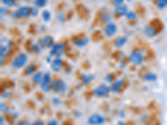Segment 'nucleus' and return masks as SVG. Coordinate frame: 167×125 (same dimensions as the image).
<instances>
[{
	"mask_svg": "<svg viewBox=\"0 0 167 125\" xmlns=\"http://www.w3.org/2000/svg\"><path fill=\"white\" fill-rule=\"evenodd\" d=\"M32 8L28 6L20 7L18 10H15L12 13V17L13 18H26L31 15Z\"/></svg>",
	"mask_w": 167,
	"mask_h": 125,
	"instance_id": "f257e3e1",
	"label": "nucleus"
},
{
	"mask_svg": "<svg viewBox=\"0 0 167 125\" xmlns=\"http://www.w3.org/2000/svg\"><path fill=\"white\" fill-rule=\"evenodd\" d=\"M28 62V56L25 53H20L18 55L11 64V67L15 69H19L25 66L26 63Z\"/></svg>",
	"mask_w": 167,
	"mask_h": 125,
	"instance_id": "f03ea898",
	"label": "nucleus"
},
{
	"mask_svg": "<svg viewBox=\"0 0 167 125\" xmlns=\"http://www.w3.org/2000/svg\"><path fill=\"white\" fill-rule=\"evenodd\" d=\"M65 50V44L61 43H55L53 46V48L49 52V55L51 57H56V58H60L61 55L63 54Z\"/></svg>",
	"mask_w": 167,
	"mask_h": 125,
	"instance_id": "7ed1b4c3",
	"label": "nucleus"
},
{
	"mask_svg": "<svg viewBox=\"0 0 167 125\" xmlns=\"http://www.w3.org/2000/svg\"><path fill=\"white\" fill-rule=\"evenodd\" d=\"M52 89L56 94H63L66 91V83L60 79H55L52 82Z\"/></svg>",
	"mask_w": 167,
	"mask_h": 125,
	"instance_id": "20e7f679",
	"label": "nucleus"
},
{
	"mask_svg": "<svg viewBox=\"0 0 167 125\" xmlns=\"http://www.w3.org/2000/svg\"><path fill=\"white\" fill-rule=\"evenodd\" d=\"M51 76L50 73H45L44 74V78L43 80L40 83V87L44 92L45 93H49L50 91V88H51Z\"/></svg>",
	"mask_w": 167,
	"mask_h": 125,
	"instance_id": "39448f33",
	"label": "nucleus"
},
{
	"mask_svg": "<svg viewBox=\"0 0 167 125\" xmlns=\"http://www.w3.org/2000/svg\"><path fill=\"white\" fill-rule=\"evenodd\" d=\"M130 60L131 63L136 66H140L143 63V55L142 53L138 51V50H135L132 51L130 54Z\"/></svg>",
	"mask_w": 167,
	"mask_h": 125,
	"instance_id": "423d86ee",
	"label": "nucleus"
},
{
	"mask_svg": "<svg viewBox=\"0 0 167 125\" xmlns=\"http://www.w3.org/2000/svg\"><path fill=\"white\" fill-rule=\"evenodd\" d=\"M109 91H110V89L106 84H100L94 90V94L96 97H107Z\"/></svg>",
	"mask_w": 167,
	"mask_h": 125,
	"instance_id": "0eeeda50",
	"label": "nucleus"
},
{
	"mask_svg": "<svg viewBox=\"0 0 167 125\" xmlns=\"http://www.w3.org/2000/svg\"><path fill=\"white\" fill-rule=\"evenodd\" d=\"M42 48L44 49H52L55 45V40L51 36H44L41 38L39 42Z\"/></svg>",
	"mask_w": 167,
	"mask_h": 125,
	"instance_id": "6e6552de",
	"label": "nucleus"
},
{
	"mask_svg": "<svg viewBox=\"0 0 167 125\" xmlns=\"http://www.w3.org/2000/svg\"><path fill=\"white\" fill-rule=\"evenodd\" d=\"M104 34L107 37H112L117 32V26L116 25V24H114L112 22H109L104 27Z\"/></svg>",
	"mask_w": 167,
	"mask_h": 125,
	"instance_id": "1a4fd4ad",
	"label": "nucleus"
},
{
	"mask_svg": "<svg viewBox=\"0 0 167 125\" xmlns=\"http://www.w3.org/2000/svg\"><path fill=\"white\" fill-rule=\"evenodd\" d=\"M105 121V119L103 116H101L100 114H92L91 116L88 119L89 124L90 125H102Z\"/></svg>",
	"mask_w": 167,
	"mask_h": 125,
	"instance_id": "9d476101",
	"label": "nucleus"
},
{
	"mask_svg": "<svg viewBox=\"0 0 167 125\" xmlns=\"http://www.w3.org/2000/svg\"><path fill=\"white\" fill-rule=\"evenodd\" d=\"M62 64H63V61L60 58H56L55 59H54L51 63V68L53 71L59 72L61 70V68H62Z\"/></svg>",
	"mask_w": 167,
	"mask_h": 125,
	"instance_id": "9b49d317",
	"label": "nucleus"
},
{
	"mask_svg": "<svg viewBox=\"0 0 167 125\" xmlns=\"http://www.w3.org/2000/svg\"><path fill=\"white\" fill-rule=\"evenodd\" d=\"M123 85H124V80L120 79L116 81L115 83H113L109 87V89H110V91L113 92V93H117V92L120 90Z\"/></svg>",
	"mask_w": 167,
	"mask_h": 125,
	"instance_id": "f8f14e48",
	"label": "nucleus"
},
{
	"mask_svg": "<svg viewBox=\"0 0 167 125\" xmlns=\"http://www.w3.org/2000/svg\"><path fill=\"white\" fill-rule=\"evenodd\" d=\"M89 43V39L87 37H83V38H76L74 39V45H76L77 47H79V48H82V47H85Z\"/></svg>",
	"mask_w": 167,
	"mask_h": 125,
	"instance_id": "ddd939ff",
	"label": "nucleus"
},
{
	"mask_svg": "<svg viewBox=\"0 0 167 125\" xmlns=\"http://www.w3.org/2000/svg\"><path fill=\"white\" fill-rule=\"evenodd\" d=\"M128 12H129L128 7L125 4H122L120 6L116 7V9H115V13L119 16H125Z\"/></svg>",
	"mask_w": 167,
	"mask_h": 125,
	"instance_id": "4468645a",
	"label": "nucleus"
},
{
	"mask_svg": "<svg viewBox=\"0 0 167 125\" xmlns=\"http://www.w3.org/2000/svg\"><path fill=\"white\" fill-rule=\"evenodd\" d=\"M144 33L148 38H153L156 34V28L152 25H148L145 28Z\"/></svg>",
	"mask_w": 167,
	"mask_h": 125,
	"instance_id": "2eb2a0df",
	"label": "nucleus"
},
{
	"mask_svg": "<svg viewBox=\"0 0 167 125\" xmlns=\"http://www.w3.org/2000/svg\"><path fill=\"white\" fill-rule=\"evenodd\" d=\"M126 42H127V37H120L118 39H116L115 41V46L116 48H122L126 43Z\"/></svg>",
	"mask_w": 167,
	"mask_h": 125,
	"instance_id": "dca6fc26",
	"label": "nucleus"
},
{
	"mask_svg": "<svg viewBox=\"0 0 167 125\" xmlns=\"http://www.w3.org/2000/svg\"><path fill=\"white\" fill-rule=\"evenodd\" d=\"M44 73H43L41 71H39V72H37L36 73H34L33 78H32L33 82L35 83H40L41 81L43 80V78H44Z\"/></svg>",
	"mask_w": 167,
	"mask_h": 125,
	"instance_id": "f3484780",
	"label": "nucleus"
},
{
	"mask_svg": "<svg viewBox=\"0 0 167 125\" xmlns=\"http://www.w3.org/2000/svg\"><path fill=\"white\" fill-rule=\"evenodd\" d=\"M156 79H157V76L154 73H148L144 75V79L146 81H155Z\"/></svg>",
	"mask_w": 167,
	"mask_h": 125,
	"instance_id": "a211bd4d",
	"label": "nucleus"
},
{
	"mask_svg": "<svg viewBox=\"0 0 167 125\" xmlns=\"http://www.w3.org/2000/svg\"><path fill=\"white\" fill-rule=\"evenodd\" d=\"M42 18L44 21L48 23L51 19V13L48 10H44L42 12Z\"/></svg>",
	"mask_w": 167,
	"mask_h": 125,
	"instance_id": "6ab92c4d",
	"label": "nucleus"
},
{
	"mask_svg": "<svg viewBox=\"0 0 167 125\" xmlns=\"http://www.w3.org/2000/svg\"><path fill=\"white\" fill-rule=\"evenodd\" d=\"M35 70H36V65H34V64H29L27 67V68L25 69V75H27V76L31 75Z\"/></svg>",
	"mask_w": 167,
	"mask_h": 125,
	"instance_id": "aec40b11",
	"label": "nucleus"
},
{
	"mask_svg": "<svg viewBox=\"0 0 167 125\" xmlns=\"http://www.w3.org/2000/svg\"><path fill=\"white\" fill-rule=\"evenodd\" d=\"M94 77L91 74H83L82 75V80L84 83L85 84H88L89 83H90L92 80L94 79Z\"/></svg>",
	"mask_w": 167,
	"mask_h": 125,
	"instance_id": "412c9836",
	"label": "nucleus"
},
{
	"mask_svg": "<svg viewBox=\"0 0 167 125\" xmlns=\"http://www.w3.org/2000/svg\"><path fill=\"white\" fill-rule=\"evenodd\" d=\"M125 18H127L128 20H130V21H134V20H135L137 18V15L136 13L135 12H133V11H129V12L126 13Z\"/></svg>",
	"mask_w": 167,
	"mask_h": 125,
	"instance_id": "4be33fe9",
	"label": "nucleus"
},
{
	"mask_svg": "<svg viewBox=\"0 0 167 125\" xmlns=\"http://www.w3.org/2000/svg\"><path fill=\"white\" fill-rule=\"evenodd\" d=\"M48 0H34V5L36 8H44L46 6Z\"/></svg>",
	"mask_w": 167,
	"mask_h": 125,
	"instance_id": "5701e85b",
	"label": "nucleus"
},
{
	"mask_svg": "<svg viewBox=\"0 0 167 125\" xmlns=\"http://www.w3.org/2000/svg\"><path fill=\"white\" fill-rule=\"evenodd\" d=\"M156 6L159 9H163L167 7V0H159Z\"/></svg>",
	"mask_w": 167,
	"mask_h": 125,
	"instance_id": "b1692460",
	"label": "nucleus"
},
{
	"mask_svg": "<svg viewBox=\"0 0 167 125\" xmlns=\"http://www.w3.org/2000/svg\"><path fill=\"white\" fill-rule=\"evenodd\" d=\"M1 1L5 6L9 7V8L15 5V0H1Z\"/></svg>",
	"mask_w": 167,
	"mask_h": 125,
	"instance_id": "393cba45",
	"label": "nucleus"
},
{
	"mask_svg": "<svg viewBox=\"0 0 167 125\" xmlns=\"http://www.w3.org/2000/svg\"><path fill=\"white\" fill-rule=\"evenodd\" d=\"M32 49H33V52H35L36 53H40L42 51V47H41L40 43H35L32 47Z\"/></svg>",
	"mask_w": 167,
	"mask_h": 125,
	"instance_id": "a878e982",
	"label": "nucleus"
},
{
	"mask_svg": "<svg viewBox=\"0 0 167 125\" xmlns=\"http://www.w3.org/2000/svg\"><path fill=\"white\" fill-rule=\"evenodd\" d=\"M0 108H1V112L3 113H8V112H9V107H8L5 104H3V103H2V104H0Z\"/></svg>",
	"mask_w": 167,
	"mask_h": 125,
	"instance_id": "bb28decb",
	"label": "nucleus"
},
{
	"mask_svg": "<svg viewBox=\"0 0 167 125\" xmlns=\"http://www.w3.org/2000/svg\"><path fill=\"white\" fill-rule=\"evenodd\" d=\"M7 13H8V9H7L6 8L1 7V9H0V15H1V18H3L4 16H6Z\"/></svg>",
	"mask_w": 167,
	"mask_h": 125,
	"instance_id": "cd10ccee",
	"label": "nucleus"
},
{
	"mask_svg": "<svg viewBox=\"0 0 167 125\" xmlns=\"http://www.w3.org/2000/svg\"><path fill=\"white\" fill-rule=\"evenodd\" d=\"M124 2H125V0H113V3L116 7L120 6L122 4H124Z\"/></svg>",
	"mask_w": 167,
	"mask_h": 125,
	"instance_id": "c85d7f7f",
	"label": "nucleus"
},
{
	"mask_svg": "<svg viewBox=\"0 0 167 125\" xmlns=\"http://www.w3.org/2000/svg\"><path fill=\"white\" fill-rule=\"evenodd\" d=\"M38 14H39V9H38V8H32V9H31V16L36 17Z\"/></svg>",
	"mask_w": 167,
	"mask_h": 125,
	"instance_id": "c756f323",
	"label": "nucleus"
},
{
	"mask_svg": "<svg viewBox=\"0 0 167 125\" xmlns=\"http://www.w3.org/2000/svg\"><path fill=\"white\" fill-rule=\"evenodd\" d=\"M113 79H114L113 74H108L107 76H105V80H106L107 82H112Z\"/></svg>",
	"mask_w": 167,
	"mask_h": 125,
	"instance_id": "7c9ffc66",
	"label": "nucleus"
},
{
	"mask_svg": "<svg viewBox=\"0 0 167 125\" xmlns=\"http://www.w3.org/2000/svg\"><path fill=\"white\" fill-rule=\"evenodd\" d=\"M47 125H59V122L55 119H52V120L48 122Z\"/></svg>",
	"mask_w": 167,
	"mask_h": 125,
	"instance_id": "2f4dec72",
	"label": "nucleus"
},
{
	"mask_svg": "<svg viewBox=\"0 0 167 125\" xmlns=\"http://www.w3.org/2000/svg\"><path fill=\"white\" fill-rule=\"evenodd\" d=\"M104 17H102V19H103L104 21L107 22V23H109V22H110V18H111V17L109 15H103Z\"/></svg>",
	"mask_w": 167,
	"mask_h": 125,
	"instance_id": "473e14b6",
	"label": "nucleus"
},
{
	"mask_svg": "<svg viewBox=\"0 0 167 125\" xmlns=\"http://www.w3.org/2000/svg\"><path fill=\"white\" fill-rule=\"evenodd\" d=\"M53 103H54V104H55V105H59V104H60V100H59V98H55L53 99Z\"/></svg>",
	"mask_w": 167,
	"mask_h": 125,
	"instance_id": "72a5a7b5",
	"label": "nucleus"
},
{
	"mask_svg": "<svg viewBox=\"0 0 167 125\" xmlns=\"http://www.w3.org/2000/svg\"><path fill=\"white\" fill-rule=\"evenodd\" d=\"M31 125H44V123L41 120H37L35 122H33Z\"/></svg>",
	"mask_w": 167,
	"mask_h": 125,
	"instance_id": "f704fd0d",
	"label": "nucleus"
},
{
	"mask_svg": "<svg viewBox=\"0 0 167 125\" xmlns=\"http://www.w3.org/2000/svg\"><path fill=\"white\" fill-rule=\"evenodd\" d=\"M58 19L59 20L60 22H63L64 20V15L63 14V13H59L58 16Z\"/></svg>",
	"mask_w": 167,
	"mask_h": 125,
	"instance_id": "c9c22d12",
	"label": "nucleus"
},
{
	"mask_svg": "<svg viewBox=\"0 0 167 125\" xmlns=\"http://www.w3.org/2000/svg\"><path fill=\"white\" fill-rule=\"evenodd\" d=\"M18 125H29V123L27 121H20L18 123Z\"/></svg>",
	"mask_w": 167,
	"mask_h": 125,
	"instance_id": "e433bc0d",
	"label": "nucleus"
},
{
	"mask_svg": "<svg viewBox=\"0 0 167 125\" xmlns=\"http://www.w3.org/2000/svg\"><path fill=\"white\" fill-rule=\"evenodd\" d=\"M118 125H127L125 123L122 122V121H120V122L118 123Z\"/></svg>",
	"mask_w": 167,
	"mask_h": 125,
	"instance_id": "4c0bfd02",
	"label": "nucleus"
},
{
	"mask_svg": "<svg viewBox=\"0 0 167 125\" xmlns=\"http://www.w3.org/2000/svg\"><path fill=\"white\" fill-rule=\"evenodd\" d=\"M147 1H153V0H147Z\"/></svg>",
	"mask_w": 167,
	"mask_h": 125,
	"instance_id": "58836bf2",
	"label": "nucleus"
}]
</instances>
